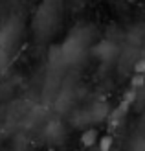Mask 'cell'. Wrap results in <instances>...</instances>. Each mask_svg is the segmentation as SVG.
Listing matches in <instances>:
<instances>
[{
  "label": "cell",
  "instance_id": "obj_3",
  "mask_svg": "<svg viewBox=\"0 0 145 151\" xmlns=\"http://www.w3.org/2000/svg\"><path fill=\"white\" fill-rule=\"evenodd\" d=\"M22 33H24V22L17 15L7 17L2 24H0V46L13 52V48L19 44Z\"/></svg>",
  "mask_w": 145,
  "mask_h": 151
},
{
  "label": "cell",
  "instance_id": "obj_9",
  "mask_svg": "<svg viewBox=\"0 0 145 151\" xmlns=\"http://www.w3.org/2000/svg\"><path fill=\"white\" fill-rule=\"evenodd\" d=\"M42 137L46 138L48 144L51 146H59L61 142L66 138V129L61 120H50L42 129Z\"/></svg>",
  "mask_w": 145,
  "mask_h": 151
},
{
  "label": "cell",
  "instance_id": "obj_11",
  "mask_svg": "<svg viewBox=\"0 0 145 151\" xmlns=\"http://www.w3.org/2000/svg\"><path fill=\"white\" fill-rule=\"evenodd\" d=\"M11 54H13V52H9V50H6V48L0 46V72H4L7 66H9V63H11Z\"/></svg>",
  "mask_w": 145,
  "mask_h": 151
},
{
  "label": "cell",
  "instance_id": "obj_8",
  "mask_svg": "<svg viewBox=\"0 0 145 151\" xmlns=\"http://www.w3.org/2000/svg\"><path fill=\"white\" fill-rule=\"evenodd\" d=\"M92 52H94V55H96L101 63L109 65V63H114V61L118 59V55H119V46H118L116 41L103 39V41H99L96 46L92 48Z\"/></svg>",
  "mask_w": 145,
  "mask_h": 151
},
{
  "label": "cell",
  "instance_id": "obj_7",
  "mask_svg": "<svg viewBox=\"0 0 145 151\" xmlns=\"http://www.w3.org/2000/svg\"><path fill=\"white\" fill-rule=\"evenodd\" d=\"M63 72H64V68L48 66V72L44 76V83H42V98L46 101L55 100V96L61 88V83H63Z\"/></svg>",
  "mask_w": 145,
  "mask_h": 151
},
{
  "label": "cell",
  "instance_id": "obj_4",
  "mask_svg": "<svg viewBox=\"0 0 145 151\" xmlns=\"http://www.w3.org/2000/svg\"><path fill=\"white\" fill-rule=\"evenodd\" d=\"M33 107L31 101L28 100H13L6 109V127L7 129H24L26 116L29 109Z\"/></svg>",
  "mask_w": 145,
  "mask_h": 151
},
{
  "label": "cell",
  "instance_id": "obj_2",
  "mask_svg": "<svg viewBox=\"0 0 145 151\" xmlns=\"http://www.w3.org/2000/svg\"><path fill=\"white\" fill-rule=\"evenodd\" d=\"M63 20V0H42L33 17L37 39H48L59 29Z\"/></svg>",
  "mask_w": 145,
  "mask_h": 151
},
{
  "label": "cell",
  "instance_id": "obj_5",
  "mask_svg": "<svg viewBox=\"0 0 145 151\" xmlns=\"http://www.w3.org/2000/svg\"><path fill=\"white\" fill-rule=\"evenodd\" d=\"M75 101H77V81L68 79L64 83H61V88L51 103L57 112H68Z\"/></svg>",
  "mask_w": 145,
  "mask_h": 151
},
{
  "label": "cell",
  "instance_id": "obj_6",
  "mask_svg": "<svg viewBox=\"0 0 145 151\" xmlns=\"http://www.w3.org/2000/svg\"><path fill=\"white\" fill-rule=\"evenodd\" d=\"M141 59V44H134V42H129L123 50H119V55H118V68L121 74H129L134 70L136 63Z\"/></svg>",
  "mask_w": 145,
  "mask_h": 151
},
{
  "label": "cell",
  "instance_id": "obj_13",
  "mask_svg": "<svg viewBox=\"0 0 145 151\" xmlns=\"http://www.w3.org/2000/svg\"><path fill=\"white\" fill-rule=\"evenodd\" d=\"M13 151H26V149H22V147H15Z\"/></svg>",
  "mask_w": 145,
  "mask_h": 151
},
{
  "label": "cell",
  "instance_id": "obj_1",
  "mask_svg": "<svg viewBox=\"0 0 145 151\" xmlns=\"http://www.w3.org/2000/svg\"><path fill=\"white\" fill-rule=\"evenodd\" d=\"M96 35V29L92 24H77L68 37L64 39L63 44H57L59 52H61V57L66 66H72V65H77L81 63L86 55V48L88 44L92 42Z\"/></svg>",
  "mask_w": 145,
  "mask_h": 151
},
{
  "label": "cell",
  "instance_id": "obj_10",
  "mask_svg": "<svg viewBox=\"0 0 145 151\" xmlns=\"http://www.w3.org/2000/svg\"><path fill=\"white\" fill-rule=\"evenodd\" d=\"M85 111H86L88 122L92 125V124H97V122H103L105 120V116L109 114V103L106 101H94L88 107H85Z\"/></svg>",
  "mask_w": 145,
  "mask_h": 151
},
{
  "label": "cell",
  "instance_id": "obj_12",
  "mask_svg": "<svg viewBox=\"0 0 145 151\" xmlns=\"http://www.w3.org/2000/svg\"><path fill=\"white\" fill-rule=\"evenodd\" d=\"M83 144H85V146H90V144H92V142L96 140V131H92V129H88V131H85V133H83Z\"/></svg>",
  "mask_w": 145,
  "mask_h": 151
}]
</instances>
